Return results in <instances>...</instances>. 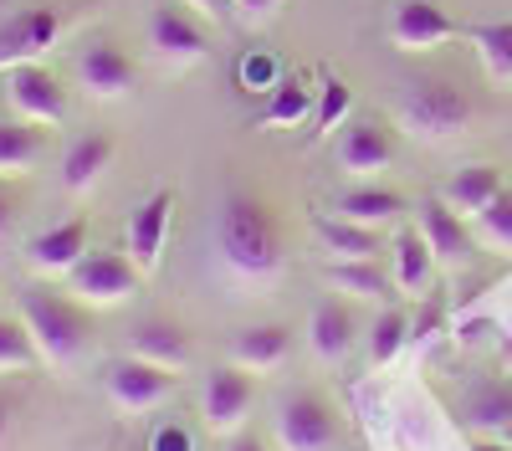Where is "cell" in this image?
Instances as JSON below:
<instances>
[{
  "label": "cell",
  "instance_id": "6",
  "mask_svg": "<svg viewBox=\"0 0 512 451\" xmlns=\"http://www.w3.org/2000/svg\"><path fill=\"white\" fill-rule=\"evenodd\" d=\"M62 31H67V11H57V6H26V11L6 16L0 21V72H11L21 62H41L57 47Z\"/></svg>",
  "mask_w": 512,
  "mask_h": 451
},
{
  "label": "cell",
  "instance_id": "42",
  "mask_svg": "<svg viewBox=\"0 0 512 451\" xmlns=\"http://www.w3.org/2000/svg\"><path fill=\"white\" fill-rule=\"evenodd\" d=\"M6 431H11V410L0 405V441H6Z\"/></svg>",
  "mask_w": 512,
  "mask_h": 451
},
{
  "label": "cell",
  "instance_id": "25",
  "mask_svg": "<svg viewBox=\"0 0 512 451\" xmlns=\"http://www.w3.org/2000/svg\"><path fill=\"white\" fill-rule=\"evenodd\" d=\"M323 277L338 287V293H354V298H369V303H390L395 287H400L379 262H338V257H333V262L323 267Z\"/></svg>",
  "mask_w": 512,
  "mask_h": 451
},
{
  "label": "cell",
  "instance_id": "24",
  "mask_svg": "<svg viewBox=\"0 0 512 451\" xmlns=\"http://www.w3.org/2000/svg\"><path fill=\"white\" fill-rule=\"evenodd\" d=\"M344 221H359V226H390L405 216V195L400 190H384V185H359V190H344L333 205Z\"/></svg>",
  "mask_w": 512,
  "mask_h": 451
},
{
  "label": "cell",
  "instance_id": "37",
  "mask_svg": "<svg viewBox=\"0 0 512 451\" xmlns=\"http://www.w3.org/2000/svg\"><path fill=\"white\" fill-rule=\"evenodd\" d=\"M185 6H195V11L210 16V21H231V16H236V0H185Z\"/></svg>",
  "mask_w": 512,
  "mask_h": 451
},
{
  "label": "cell",
  "instance_id": "35",
  "mask_svg": "<svg viewBox=\"0 0 512 451\" xmlns=\"http://www.w3.org/2000/svg\"><path fill=\"white\" fill-rule=\"evenodd\" d=\"M149 451H195V436L175 421V426H159L154 431V441H149Z\"/></svg>",
  "mask_w": 512,
  "mask_h": 451
},
{
  "label": "cell",
  "instance_id": "13",
  "mask_svg": "<svg viewBox=\"0 0 512 451\" xmlns=\"http://www.w3.org/2000/svg\"><path fill=\"white\" fill-rule=\"evenodd\" d=\"M420 236L431 241V252H436L441 267H466L477 257V241H472V231H466L461 211H451L441 195H431L420 205Z\"/></svg>",
  "mask_w": 512,
  "mask_h": 451
},
{
  "label": "cell",
  "instance_id": "17",
  "mask_svg": "<svg viewBox=\"0 0 512 451\" xmlns=\"http://www.w3.org/2000/svg\"><path fill=\"white\" fill-rule=\"evenodd\" d=\"M26 257H31L36 272L67 277L82 257H88V221L72 216V221H62V226H52V231H41V236L26 246Z\"/></svg>",
  "mask_w": 512,
  "mask_h": 451
},
{
  "label": "cell",
  "instance_id": "19",
  "mask_svg": "<svg viewBox=\"0 0 512 451\" xmlns=\"http://www.w3.org/2000/svg\"><path fill=\"white\" fill-rule=\"evenodd\" d=\"M134 354L139 359H149V364H164V369H190V359H195V339L185 334L180 323H169V318H149V323H139L134 328Z\"/></svg>",
  "mask_w": 512,
  "mask_h": 451
},
{
  "label": "cell",
  "instance_id": "16",
  "mask_svg": "<svg viewBox=\"0 0 512 451\" xmlns=\"http://www.w3.org/2000/svg\"><path fill=\"white\" fill-rule=\"evenodd\" d=\"M461 426L512 446V380H482L461 400Z\"/></svg>",
  "mask_w": 512,
  "mask_h": 451
},
{
  "label": "cell",
  "instance_id": "39",
  "mask_svg": "<svg viewBox=\"0 0 512 451\" xmlns=\"http://www.w3.org/2000/svg\"><path fill=\"white\" fill-rule=\"evenodd\" d=\"M11 226H16V195H11L6 185H0V241L11 236Z\"/></svg>",
  "mask_w": 512,
  "mask_h": 451
},
{
  "label": "cell",
  "instance_id": "15",
  "mask_svg": "<svg viewBox=\"0 0 512 451\" xmlns=\"http://www.w3.org/2000/svg\"><path fill=\"white\" fill-rule=\"evenodd\" d=\"M169 211H175V190H154L139 211L128 216V226H123L128 252H134V267H139V272H154V267H159L164 231H169Z\"/></svg>",
  "mask_w": 512,
  "mask_h": 451
},
{
  "label": "cell",
  "instance_id": "41",
  "mask_svg": "<svg viewBox=\"0 0 512 451\" xmlns=\"http://www.w3.org/2000/svg\"><path fill=\"white\" fill-rule=\"evenodd\" d=\"M472 451H512V446H507V441H492V436H477Z\"/></svg>",
  "mask_w": 512,
  "mask_h": 451
},
{
  "label": "cell",
  "instance_id": "22",
  "mask_svg": "<svg viewBox=\"0 0 512 451\" xmlns=\"http://www.w3.org/2000/svg\"><path fill=\"white\" fill-rule=\"evenodd\" d=\"M313 231L338 262H379V252H384L379 226H359V221H344V216H318Z\"/></svg>",
  "mask_w": 512,
  "mask_h": 451
},
{
  "label": "cell",
  "instance_id": "7",
  "mask_svg": "<svg viewBox=\"0 0 512 451\" xmlns=\"http://www.w3.org/2000/svg\"><path fill=\"white\" fill-rule=\"evenodd\" d=\"M67 282H72L77 303L108 308V303H123L128 293H139V267H134V257H123V252H88L67 272Z\"/></svg>",
  "mask_w": 512,
  "mask_h": 451
},
{
  "label": "cell",
  "instance_id": "36",
  "mask_svg": "<svg viewBox=\"0 0 512 451\" xmlns=\"http://www.w3.org/2000/svg\"><path fill=\"white\" fill-rule=\"evenodd\" d=\"M436 328H441V303H425V313L410 323V339H431Z\"/></svg>",
  "mask_w": 512,
  "mask_h": 451
},
{
  "label": "cell",
  "instance_id": "30",
  "mask_svg": "<svg viewBox=\"0 0 512 451\" xmlns=\"http://www.w3.org/2000/svg\"><path fill=\"white\" fill-rule=\"evenodd\" d=\"M472 47L482 52V67L497 82H512V21H487V26H466Z\"/></svg>",
  "mask_w": 512,
  "mask_h": 451
},
{
  "label": "cell",
  "instance_id": "10",
  "mask_svg": "<svg viewBox=\"0 0 512 451\" xmlns=\"http://www.w3.org/2000/svg\"><path fill=\"white\" fill-rule=\"evenodd\" d=\"M251 400H256L251 369H241V364L210 369V375H205V395H200V405H205V426H210V431H236V426L246 421Z\"/></svg>",
  "mask_w": 512,
  "mask_h": 451
},
{
  "label": "cell",
  "instance_id": "9",
  "mask_svg": "<svg viewBox=\"0 0 512 451\" xmlns=\"http://www.w3.org/2000/svg\"><path fill=\"white\" fill-rule=\"evenodd\" d=\"M338 164H344L349 175H374L384 164L395 159V129L374 113H354L344 129H338V144H333Z\"/></svg>",
  "mask_w": 512,
  "mask_h": 451
},
{
  "label": "cell",
  "instance_id": "14",
  "mask_svg": "<svg viewBox=\"0 0 512 451\" xmlns=\"http://www.w3.org/2000/svg\"><path fill=\"white\" fill-rule=\"evenodd\" d=\"M77 82H82V93L88 98H123L128 88H134V62H128L123 47H113V41H93L88 52L77 57Z\"/></svg>",
  "mask_w": 512,
  "mask_h": 451
},
{
  "label": "cell",
  "instance_id": "27",
  "mask_svg": "<svg viewBox=\"0 0 512 451\" xmlns=\"http://www.w3.org/2000/svg\"><path fill=\"white\" fill-rule=\"evenodd\" d=\"M41 154H47V134H41V123L0 118V175H21V170H31Z\"/></svg>",
  "mask_w": 512,
  "mask_h": 451
},
{
  "label": "cell",
  "instance_id": "8",
  "mask_svg": "<svg viewBox=\"0 0 512 451\" xmlns=\"http://www.w3.org/2000/svg\"><path fill=\"white\" fill-rule=\"evenodd\" d=\"M0 82H6V103L16 108V118L26 123H57L67 113V93L62 82L41 67V62H21L11 72H0Z\"/></svg>",
  "mask_w": 512,
  "mask_h": 451
},
{
  "label": "cell",
  "instance_id": "18",
  "mask_svg": "<svg viewBox=\"0 0 512 451\" xmlns=\"http://www.w3.org/2000/svg\"><path fill=\"white\" fill-rule=\"evenodd\" d=\"M354 339H359L354 308H349L344 298H323V303L313 308V318H308V344H313V354H318L323 364H338V359H349Z\"/></svg>",
  "mask_w": 512,
  "mask_h": 451
},
{
  "label": "cell",
  "instance_id": "29",
  "mask_svg": "<svg viewBox=\"0 0 512 451\" xmlns=\"http://www.w3.org/2000/svg\"><path fill=\"white\" fill-rule=\"evenodd\" d=\"M349 118H354V88H349L344 77H323V88H318V108H313V139L338 134Z\"/></svg>",
  "mask_w": 512,
  "mask_h": 451
},
{
  "label": "cell",
  "instance_id": "1",
  "mask_svg": "<svg viewBox=\"0 0 512 451\" xmlns=\"http://www.w3.org/2000/svg\"><path fill=\"white\" fill-rule=\"evenodd\" d=\"M216 246L231 272L241 277H272L282 267V226L256 195L231 190L216 211Z\"/></svg>",
  "mask_w": 512,
  "mask_h": 451
},
{
  "label": "cell",
  "instance_id": "34",
  "mask_svg": "<svg viewBox=\"0 0 512 451\" xmlns=\"http://www.w3.org/2000/svg\"><path fill=\"white\" fill-rule=\"evenodd\" d=\"M236 77H241V88H251V93H272L277 82H282V67L267 52H246L241 67H236Z\"/></svg>",
  "mask_w": 512,
  "mask_h": 451
},
{
  "label": "cell",
  "instance_id": "28",
  "mask_svg": "<svg viewBox=\"0 0 512 451\" xmlns=\"http://www.w3.org/2000/svg\"><path fill=\"white\" fill-rule=\"evenodd\" d=\"M313 88L297 72H282V82L267 93V108H262V123H272V129H292V123L313 118Z\"/></svg>",
  "mask_w": 512,
  "mask_h": 451
},
{
  "label": "cell",
  "instance_id": "12",
  "mask_svg": "<svg viewBox=\"0 0 512 451\" xmlns=\"http://www.w3.org/2000/svg\"><path fill=\"white\" fill-rule=\"evenodd\" d=\"M451 36H461V26L436 6V0H400L395 16H390V41L400 52H431Z\"/></svg>",
  "mask_w": 512,
  "mask_h": 451
},
{
  "label": "cell",
  "instance_id": "26",
  "mask_svg": "<svg viewBox=\"0 0 512 451\" xmlns=\"http://www.w3.org/2000/svg\"><path fill=\"white\" fill-rule=\"evenodd\" d=\"M436 252H431V241L420 236V226H410V231H400L395 236V282L405 287V293H425L431 287V277H436Z\"/></svg>",
  "mask_w": 512,
  "mask_h": 451
},
{
  "label": "cell",
  "instance_id": "3",
  "mask_svg": "<svg viewBox=\"0 0 512 451\" xmlns=\"http://www.w3.org/2000/svg\"><path fill=\"white\" fill-rule=\"evenodd\" d=\"M21 323L31 328V339L41 349V359L52 364H72L82 349H88L93 323L72 298L52 293V287H26L21 293Z\"/></svg>",
  "mask_w": 512,
  "mask_h": 451
},
{
  "label": "cell",
  "instance_id": "38",
  "mask_svg": "<svg viewBox=\"0 0 512 451\" xmlns=\"http://www.w3.org/2000/svg\"><path fill=\"white\" fill-rule=\"evenodd\" d=\"M277 6H282V0H236V16H246V21H267Z\"/></svg>",
  "mask_w": 512,
  "mask_h": 451
},
{
  "label": "cell",
  "instance_id": "33",
  "mask_svg": "<svg viewBox=\"0 0 512 451\" xmlns=\"http://www.w3.org/2000/svg\"><path fill=\"white\" fill-rule=\"evenodd\" d=\"M477 231L492 241V246H502V252H512V190H502L487 211L477 216Z\"/></svg>",
  "mask_w": 512,
  "mask_h": 451
},
{
  "label": "cell",
  "instance_id": "32",
  "mask_svg": "<svg viewBox=\"0 0 512 451\" xmlns=\"http://www.w3.org/2000/svg\"><path fill=\"white\" fill-rule=\"evenodd\" d=\"M41 359L31 328L21 318H0V369H31Z\"/></svg>",
  "mask_w": 512,
  "mask_h": 451
},
{
  "label": "cell",
  "instance_id": "11",
  "mask_svg": "<svg viewBox=\"0 0 512 451\" xmlns=\"http://www.w3.org/2000/svg\"><path fill=\"white\" fill-rule=\"evenodd\" d=\"M149 47L159 52V62L169 67H195L205 52H210V41L200 31V21L180 6H154L149 16Z\"/></svg>",
  "mask_w": 512,
  "mask_h": 451
},
{
  "label": "cell",
  "instance_id": "40",
  "mask_svg": "<svg viewBox=\"0 0 512 451\" xmlns=\"http://www.w3.org/2000/svg\"><path fill=\"white\" fill-rule=\"evenodd\" d=\"M226 451H267V446H262V441H256V436H236V441H231Z\"/></svg>",
  "mask_w": 512,
  "mask_h": 451
},
{
  "label": "cell",
  "instance_id": "4",
  "mask_svg": "<svg viewBox=\"0 0 512 451\" xmlns=\"http://www.w3.org/2000/svg\"><path fill=\"white\" fill-rule=\"evenodd\" d=\"M277 441H282V451H338L344 446V421H338L328 395L292 390L277 405Z\"/></svg>",
  "mask_w": 512,
  "mask_h": 451
},
{
  "label": "cell",
  "instance_id": "20",
  "mask_svg": "<svg viewBox=\"0 0 512 451\" xmlns=\"http://www.w3.org/2000/svg\"><path fill=\"white\" fill-rule=\"evenodd\" d=\"M108 164H113V134H103V129L77 134V139H72V149L62 154V185H67L72 195L93 190V185L103 180Z\"/></svg>",
  "mask_w": 512,
  "mask_h": 451
},
{
  "label": "cell",
  "instance_id": "5",
  "mask_svg": "<svg viewBox=\"0 0 512 451\" xmlns=\"http://www.w3.org/2000/svg\"><path fill=\"white\" fill-rule=\"evenodd\" d=\"M175 369H164V364H149V359H139V354H128V359H108L103 364V390H108V400L118 405V410H154V405H164L169 395H175Z\"/></svg>",
  "mask_w": 512,
  "mask_h": 451
},
{
  "label": "cell",
  "instance_id": "23",
  "mask_svg": "<svg viewBox=\"0 0 512 451\" xmlns=\"http://www.w3.org/2000/svg\"><path fill=\"white\" fill-rule=\"evenodd\" d=\"M292 349V328L287 323H251L231 339V364L241 369H277Z\"/></svg>",
  "mask_w": 512,
  "mask_h": 451
},
{
  "label": "cell",
  "instance_id": "2",
  "mask_svg": "<svg viewBox=\"0 0 512 451\" xmlns=\"http://www.w3.org/2000/svg\"><path fill=\"white\" fill-rule=\"evenodd\" d=\"M395 118H400V129L410 139L446 144V139L466 134V123H472V98H466L456 82H446V77H410L400 88Z\"/></svg>",
  "mask_w": 512,
  "mask_h": 451
},
{
  "label": "cell",
  "instance_id": "21",
  "mask_svg": "<svg viewBox=\"0 0 512 451\" xmlns=\"http://www.w3.org/2000/svg\"><path fill=\"white\" fill-rule=\"evenodd\" d=\"M502 190H507V185H502V170H497V164H461V170L446 180L441 200L451 205V211H461V216H482Z\"/></svg>",
  "mask_w": 512,
  "mask_h": 451
},
{
  "label": "cell",
  "instance_id": "31",
  "mask_svg": "<svg viewBox=\"0 0 512 451\" xmlns=\"http://www.w3.org/2000/svg\"><path fill=\"white\" fill-rule=\"evenodd\" d=\"M410 344V313L405 308H379L374 328H369V364H390L400 349Z\"/></svg>",
  "mask_w": 512,
  "mask_h": 451
}]
</instances>
